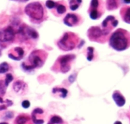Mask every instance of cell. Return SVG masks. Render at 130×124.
<instances>
[{"label":"cell","instance_id":"29","mask_svg":"<svg viewBox=\"0 0 130 124\" xmlns=\"http://www.w3.org/2000/svg\"><path fill=\"white\" fill-rule=\"evenodd\" d=\"M33 114H43V111L40 108H37V109L34 110Z\"/></svg>","mask_w":130,"mask_h":124},{"label":"cell","instance_id":"11","mask_svg":"<svg viewBox=\"0 0 130 124\" xmlns=\"http://www.w3.org/2000/svg\"><path fill=\"white\" fill-rule=\"evenodd\" d=\"M113 99L118 107H123L126 104V99L119 91H115L113 94Z\"/></svg>","mask_w":130,"mask_h":124},{"label":"cell","instance_id":"26","mask_svg":"<svg viewBox=\"0 0 130 124\" xmlns=\"http://www.w3.org/2000/svg\"><path fill=\"white\" fill-rule=\"evenodd\" d=\"M12 117H14V113L11 112V111H7V112H5V114L3 116V119H5V120L11 119Z\"/></svg>","mask_w":130,"mask_h":124},{"label":"cell","instance_id":"31","mask_svg":"<svg viewBox=\"0 0 130 124\" xmlns=\"http://www.w3.org/2000/svg\"><path fill=\"white\" fill-rule=\"evenodd\" d=\"M7 103V107H9V106H11L12 104H13V102L11 101H9V100H6L5 101V103Z\"/></svg>","mask_w":130,"mask_h":124},{"label":"cell","instance_id":"8","mask_svg":"<svg viewBox=\"0 0 130 124\" xmlns=\"http://www.w3.org/2000/svg\"><path fill=\"white\" fill-rule=\"evenodd\" d=\"M15 31L11 26L0 30V42H9L14 40Z\"/></svg>","mask_w":130,"mask_h":124},{"label":"cell","instance_id":"37","mask_svg":"<svg viewBox=\"0 0 130 124\" xmlns=\"http://www.w3.org/2000/svg\"><path fill=\"white\" fill-rule=\"evenodd\" d=\"M115 124H122V123H120V121H117V122L115 123Z\"/></svg>","mask_w":130,"mask_h":124},{"label":"cell","instance_id":"36","mask_svg":"<svg viewBox=\"0 0 130 124\" xmlns=\"http://www.w3.org/2000/svg\"><path fill=\"white\" fill-rule=\"evenodd\" d=\"M0 103H1V104L5 103V101H3V100H2V98H1V96H0Z\"/></svg>","mask_w":130,"mask_h":124},{"label":"cell","instance_id":"14","mask_svg":"<svg viewBox=\"0 0 130 124\" xmlns=\"http://www.w3.org/2000/svg\"><path fill=\"white\" fill-rule=\"evenodd\" d=\"M107 8L109 11L115 10L119 7V2L118 0H107Z\"/></svg>","mask_w":130,"mask_h":124},{"label":"cell","instance_id":"18","mask_svg":"<svg viewBox=\"0 0 130 124\" xmlns=\"http://www.w3.org/2000/svg\"><path fill=\"white\" fill-rule=\"evenodd\" d=\"M49 123L50 124H63V120L62 119L59 117V116H53L50 120V123Z\"/></svg>","mask_w":130,"mask_h":124},{"label":"cell","instance_id":"32","mask_svg":"<svg viewBox=\"0 0 130 124\" xmlns=\"http://www.w3.org/2000/svg\"><path fill=\"white\" fill-rule=\"evenodd\" d=\"M6 109H7V106H5V105L0 106V111H3V110H6Z\"/></svg>","mask_w":130,"mask_h":124},{"label":"cell","instance_id":"2","mask_svg":"<svg viewBox=\"0 0 130 124\" xmlns=\"http://www.w3.org/2000/svg\"><path fill=\"white\" fill-rule=\"evenodd\" d=\"M47 54L42 50H35L30 53L28 57V62L21 64V67L25 71H30L40 68L43 66Z\"/></svg>","mask_w":130,"mask_h":124},{"label":"cell","instance_id":"13","mask_svg":"<svg viewBox=\"0 0 130 124\" xmlns=\"http://www.w3.org/2000/svg\"><path fill=\"white\" fill-rule=\"evenodd\" d=\"M120 14L122 16L123 20L128 23L130 24V7L129 6H125L123 7L121 11H120Z\"/></svg>","mask_w":130,"mask_h":124},{"label":"cell","instance_id":"40","mask_svg":"<svg viewBox=\"0 0 130 124\" xmlns=\"http://www.w3.org/2000/svg\"><path fill=\"white\" fill-rule=\"evenodd\" d=\"M48 124H50V123H48Z\"/></svg>","mask_w":130,"mask_h":124},{"label":"cell","instance_id":"21","mask_svg":"<svg viewBox=\"0 0 130 124\" xmlns=\"http://www.w3.org/2000/svg\"><path fill=\"white\" fill-rule=\"evenodd\" d=\"M56 11H57L58 14H64L66 11V6L64 5L56 3Z\"/></svg>","mask_w":130,"mask_h":124},{"label":"cell","instance_id":"15","mask_svg":"<svg viewBox=\"0 0 130 124\" xmlns=\"http://www.w3.org/2000/svg\"><path fill=\"white\" fill-rule=\"evenodd\" d=\"M101 1L100 0H91V5L88 10H103V7L101 4Z\"/></svg>","mask_w":130,"mask_h":124},{"label":"cell","instance_id":"5","mask_svg":"<svg viewBox=\"0 0 130 124\" xmlns=\"http://www.w3.org/2000/svg\"><path fill=\"white\" fill-rule=\"evenodd\" d=\"M75 59V55L73 54L62 56L61 57H59L55 64V66H57V69H58L56 71L61 72L62 73L68 72L71 69V63Z\"/></svg>","mask_w":130,"mask_h":124},{"label":"cell","instance_id":"4","mask_svg":"<svg viewBox=\"0 0 130 124\" xmlns=\"http://www.w3.org/2000/svg\"><path fill=\"white\" fill-rule=\"evenodd\" d=\"M25 13L31 18L39 21L43 17V8L39 2H32L25 7Z\"/></svg>","mask_w":130,"mask_h":124},{"label":"cell","instance_id":"6","mask_svg":"<svg viewBox=\"0 0 130 124\" xmlns=\"http://www.w3.org/2000/svg\"><path fill=\"white\" fill-rule=\"evenodd\" d=\"M88 37L91 41L104 43L107 40L108 36L106 35L100 27H91L88 30Z\"/></svg>","mask_w":130,"mask_h":124},{"label":"cell","instance_id":"3","mask_svg":"<svg viewBox=\"0 0 130 124\" xmlns=\"http://www.w3.org/2000/svg\"><path fill=\"white\" fill-rule=\"evenodd\" d=\"M78 37L72 32H67L64 34L62 37L58 42V46L63 51H69L76 47L78 44Z\"/></svg>","mask_w":130,"mask_h":124},{"label":"cell","instance_id":"19","mask_svg":"<svg viewBox=\"0 0 130 124\" xmlns=\"http://www.w3.org/2000/svg\"><path fill=\"white\" fill-rule=\"evenodd\" d=\"M82 2V0H70V8H71V10H72V11L76 10L79 7Z\"/></svg>","mask_w":130,"mask_h":124},{"label":"cell","instance_id":"35","mask_svg":"<svg viewBox=\"0 0 130 124\" xmlns=\"http://www.w3.org/2000/svg\"><path fill=\"white\" fill-rule=\"evenodd\" d=\"M127 117H128V118H129V123H130V107H129V113L127 114Z\"/></svg>","mask_w":130,"mask_h":124},{"label":"cell","instance_id":"27","mask_svg":"<svg viewBox=\"0 0 130 124\" xmlns=\"http://www.w3.org/2000/svg\"><path fill=\"white\" fill-rule=\"evenodd\" d=\"M31 119L33 120V123L35 124H43L44 123V120H37L35 117L34 114H32L31 116Z\"/></svg>","mask_w":130,"mask_h":124},{"label":"cell","instance_id":"38","mask_svg":"<svg viewBox=\"0 0 130 124\" xmlns=\"http://www.w3.org/2000/svg\"><path fill=\"white\" fill-rule=\"evenodd\" d=\"M1 56H2V50L0 49V57H1Z\"/></svg>","mask_w":130,"mask_h":124},{"label":"cell","instance_id":"20","mask_svg":"<svg viewBox=\"0 0 130 124\" xmlns=\"http://www.w3.org/2000/svg\"><path fill=\"white\" fill-rule=\"evenodd\" d=\"M9 70V65L7 63H2L0 64V74L7 72Z\"/></svg>","mask_w":130,"mask_h":124},{"label":"cell","instance_id":"1","mask_svg":"<svg viewBox=\"0 0 130 124\" xmlns=\"http://www.w3.org/2000/svg\"><path fill=\"white\" fill-rule=\"evenodd\" d=\"M110 46L117 51H124L130 46V33L123 29L114 31L110 37Z\"/></svg>","mask_w":130,"mask_h":124},{"label":"cell","instance_id":"23","mask_svg":"<svg viewBox=\"0 0 130 124\" xmlns=\"http://www.w3.org/2000/svg\"><path fill=\"white\" fill-rule=\"evenodd\" d=\"M6 91V85L5 84V82L0 81V96H3L5 94Z\"/></svg>","mask_w":130,"mask_h":124},{"label":"cell","instance_id":"16","mask_svg":"<svg viewBox=\"0 0 130 124\" xmlns=\"http://www.w3.org/2000/svg\"><path fill=\"white\" fill-rule=\"evenodd\" d=\"M53 93L56 94V93H59V96L62 98H66L67 95H68V91L66 88H55L53 89Z\"/></svg>","mask_w":130,"mask_h":124},{"label":"cell","instance_id":"12","mask_svg":"<svg viewBox=\"0 0 130 124\" xmlns=\"http://www.w3.org/2000/svg\"><path fill=\"white\" fill-rule=\"evenodd\" d=\"M31 117L27 114H20L15 120L14 124H30Z\"/></svg>","mask_w":130,"mask_h":124},{"label":"cell","instance_id":"25","mask_svg":"<svg viewBox=\"0 0 130 124\" xmlns=\"http://www.w3.org/2000/svg\"><path fill=\"white\" fill-rule=\"evenodd\" d=\"M46 6L48 8H53L54 7H56V2H54L53 1H52V0H47L46 1Z\"/></svg>","mask_w":130,"mask_h":124},{"label":"cell","instance_id":"22","mask_svg":"<svg viewBox=\"0 0 130 124\" xmlns=\"http://www.w3.org/2000/svg\"><path fill=\"white\" fill-rule=\"evenodd\" d=\"M94 49L93 47H88L87 49V51H88L87 59L88 61H91L94 59Z\"/></svg>","mask_w":130,"mask_h":124},{"label":"cell","instance_id":"28","mask_svg":"<svg viewBox=\"0 0 130 124\" xmlns=\"http://www.w3.org/2000/svg\"><path fill=\"white\" fill-rule=\"evenodd\" d=\"M21 105H22V107H23L24 108L27 109V108H28V107H30V102H29L28 101H24L22 102Z\"/></svg>","mask_w":130,"mask_h":124},{"label":"cell","instance_id":"24","mask_svg":"<svg viewBox=\"0 0 130 124\" xmlns=\"http://www.w3.org/2000/svg\"><path fill=\"white\" fill-rule=\"evenodd\" d=\"M13 79H14V78H13V75H12L11 74L8 73V74L6 75V78H5V84L6 87L8 86L9 83H10Z\"/></svg>","mask_w":130,"mask_h":124},{"label":"cell","instance_id":"9","mask_svg":"<svg viewBox=\"0 0 130 124\" xmlns=\"http://www.w3.org/2000/svg\"><path fill=\"white\" fill-rule=\"evenodd\" d=\"M64 24L69 27H74L80 24V18L75 14H68L64 18Z\"/></svg>","mask_w":130,"mask_h":124},{"label":"cell","instance_id":"33","mask_svg":"<svg viewBox=\"0 0 130 124\" xmlns=\"http://www.w3.org/2000/svg\"><path fill=\"white\" fill-rule=\"evenodd\" d=\"M123 2L126 4H130V0H123Z\"/></svg>","mask_w":130,"mask_h":124},{"label":"cell","instance_id":"7","mask_svg":"<svg viewBox=\"0 0 130 124\" xmlns=\"http://www.w3.org/2000/svg\"><path fill=\"white\" fill-rule=\"evenodd\" d=\"M119 24V21L115 19L113 16H108L102 23V30L104 33L109 36L110 31L113 30V27H116Z\"/></svg>","mask_w":130,"mask_h":124},{"label":"cell","instance_id":"39","mask_svg":"<svg viewBox=\"0 0 130 124\" xmlns=\"http://www.w3.org/2000/svg\"><path fill=\"white\" fill-rule=\"evenodd\" d=\"M0 124H8V123H5V122H3V123H0Z\"/></svg>","mask_w":130,"mask_h":124},{"label":"cell","instance_id":"30","mask_svg":"<svg viewBox=\"0 0 130 124\" xmlns=\"http://www.w3.org/2000/svg\"><path fill=\"white\" fill-rule=\"evenodd\" d=\"M75 78H76V75L73 74V75H72L69 78V81H70V82L72 83V82H73L75 81Z\"/></svg>","mask_w":130,"mask_h":124},{"label":"cell","instance_id":"34","mask_svg":"<svg viewBox=\"0 0 130 124\" xmlns=\"http://www.w3.org/2000/svg\"><path fill=\"white\" fill-rule=\"evenodd\" d=\"M13 1H17V2H27L28 0H13Z\"/></svg>","mask_w":130,"mask_h":124},{"label":"cell","instance_id":"10","mask_svg":"<svg viewBox=\"0 0 130 124\" xmlns=\"http://www.w3.org/2000/svg\"><path fill=\"white\" fill-rule=\"evenodd\" d=\"M24 53V50L21 47H15L12 50L11 53H8V57L13 60L19 61L22 59Z\"/></svg>","mask_w":130,"mask_h":124},{"label":"cell","instance_id":"17","mask_svg":"<svg viewBox=\"0 0 130 124\" xmlns=\"http://www.w3.org/2000/svg\"><path fill=\"white\" fill-rule=\"evenodd\" d=\"M24 85H25V84L23 82H21V81H17L13 85V89H14V91L16 93H18L19 91H21V90L24 89Z\"/></svg>","mask_w":130,"mask_h":124}]
</instances>
